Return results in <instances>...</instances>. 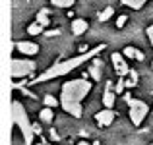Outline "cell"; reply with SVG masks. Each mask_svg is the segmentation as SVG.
I'll return each mask as SVG.
<instances>
[{"label":"cell","mask_w":153,"mask_h":145,"mask_svg":"<svg viewBox=\"0 0 153 145\" xmlns=\"http://www.w3.org/2000/svg\"><path fill=\"white\" fill-rule=\"evenodd\" d=\"M76 145H91V143H87L85 139H83V141H79V143H76Z\"/></svg>","instance_id":"obj_28"},{"label":"cell","mask_w":153,"mask_h":145,"mask_svg":"<svg viewBox=\"0 0 153 145\" xmlns=\"http://www.w3.org/2000/svg\"><path fill=\"white\" fill-rule=\"evenodd\" d=\"M43 29H45V25H41L39 21H33V23H29V25H27V33L33 35V37H35V35H41Z\"/></svg>","instance_id":"obj_15"},{"label":"cell","mask_w":153,"mask_h":145,"mask_svg":"<svg viewBox=\"0 0 153 145\" xmlns=\"http://www.w3.org/2000/svg\"><path fill=\"white\" fill-rule=\"evenodd\" d=\"M39 118H41L43 122H47V124H52V118H54V112H52V108H51V107H45L41 112H39Z\"/></svg>","instance_id":"obj_12"},{"label":"cell","mask_w":153,"mask_h":145,"mask_svg":"<svg viewBox=\"0 0 153 145\" xmlns=\"http://www.w3.org/2000/svg\"><path fill=\"white\" fill-rule=\"evenodd\" d=\"M126 56L122 54V52H112V56H111V60H112V66H114V72L120 75V78H126L128 74H130V70L132 68L126 64Z\"/></svg>","instance_id":"obj_6"},{"label":"cell","mask_w":153,"mask_h":145,"mask_svg":"<svg viewBox=\"0 0 153 145\" xmlns=\"http://www.w3.org/2000/svg\"><path fill=\"white\" fill-rule=\"evenodd\" d=\"M112 14H114V8H112V6H107L103 12H99L97 18H99V21H108V19L112 18Z\"/></svg>","instance_id":"obj_17"},{"label":"cell","mask_w":153,"mask_h":145,"mask_svg":"<svg viewBox=\"0 0 153 145\" xmlns=\"http://www.w3.org/2000/svg\"><path fill=\"white\" fill-rule=\"evenodd\" d=\"M146 35H147V39H149V43H151V47H153V25L147 27V31H146Z\"/></svg>","instance_id":"obj_24"},{"label":"cell","mask_w":153,"mask_h":145,"mask_svg":"<svg viewBox=\"0 0 153 145\" xmlns=\"http://www.w3.org/2000/svg\"><path fill=\"white\" fill-rule=\"evenodd\" d=\"M12 118H14V124L18 126V130L22 132V138L25 141V145H31L35 139V130H33V124L29 122L25 107L19 101H12Z\"/></svg>","instance_id":"obj_2"},{"label":"cell","mask_w":153,"mask_h":145,"mask_svg":"<svg viewBox=\"0 0 153 145\" xmlns=\"http://www.w3.org/2000/svg\"><path fill=\"white\" fill-rule=\"evenodd\" d=\"M43 103H45V107L54 108V107L60 104V99H56V97H52V95H45V97H43Z\"/></svg>","instance_id":"obj_20"},{"label":"cell","mask_w":153,"mask_h":145,"mask_svg":"<svg viewBox=\"0 0 153 145\" xmlns=\"http://www.w3.org/2000/svg\"><path fill=\"white\" fill-rule=\"evenodd\" d=\"M37 70V64L29 58H14L12 60V78L19 79V78H25V75L33 74Z\"/></svg>","instance_id":"obj_5"},{"label":"cell","mask_w":153,"mask_h":145,"mask_svg":"<svg viewBox=\"0 0 153 145\" xmlns=\"http://www.w3.org/2000/svg\"><path fill=\"white\" fill-rule=\"evenodd\" d=\"M126 21H128L126 16H118V18H116V27H118V29H122V27L126 25Z\"/></svg>","instance_id":"obj_23"},{"label":"cell","mask_w":153,"mask_h":145,"mask_svg":"<svg viewBox=\"0 0 153 145\" xmlns=\"http://www.w3.org/2000/svg\"><path fill=\"white\" fill-rule=\"evenodd\" d=\"M51 4L56 8H70L76 4V0H51Z\"/></svg>","instance_id":"obj_21"},{"label":"cell","mask_w":153,"mask_h":145,"mask_svg":"<svg viewBox=\"0 0 153 145\" xmlns=\"http://www.w3.org/2000/svg\"><path fill=\"white\" fill-rule=\"evenodd\" d=\"M138 72L136 70H130V74L126 75V78H124V83H126V87H136L138 85Z\"/></svg>","instance_id":"obj_14"},{"label":"cell","mask_w":153,"mask_h":145,"mask_svg":"<svg viewBox=\"0 0 153 145\" xmlns=\"http://www.w3.org/2000/svg\"><path fill=\"white\" fill-rule=\"evenodd\" d=\"M51 138H52V139H58V135H56L54 130H51Z\"/></svg>","instance_id":"obj_27"},{"label":"cell","mask_w":153,"mask_h":145,"mask_svg":"<svg viewBox=\"0 0 153 145\" xmlns=\"http://www.w3.org/2000/svg\"><path fill=\"white\" fill-rule=\"evenodd\" d=\"M60 107H62L68 114H72L74 118H82V112H83L82 103H78V101H68V99H60Z\"/></svg>","instance_id":"obj_7"},{"label":"cell","mask_w":153,"mask_h":145,"mask_svg":"<svg viewBox=\"0 0 153 145\" xmlns=\"http://www.w3.org/2000/svg\"><path fill=\"white\" fill-rule=\"evenodd\" d=\"M114 97H116V91L112 89V83L108 81L105 85V93H103V104L105 108H112L114 107Z\"/></svg>","instance_id":"obj_10"},{"label":"cell","mask_w":153,"mask_h":145,"mask_svg":"<svg viewBox=\"0 0 153 145\" xmlns=\"http://www.w3.org/2000/svg\"><path fill=\"white\" fill-rule=\"evenodd\" d=\"M138 48L136 47H124V50H122V54L126 56V58H130V60H136L138 58Z\"/></svg>","instance_id":"obj_19"},{"label":"cell","mask_w":153,"mask_h":145,"mask_svg":"<svg viewBox=\"0 0 153 145\" xmlns=\"http://www.w3.org/2000/svg\"><path fill=\"white\" fill-rule=\"evenodd\" d=\"M124 101H126L128 108H130V112H128L130 122L134 124L136 128L142 126L143 120H146V116L149 114V107H147V103H146V101H140V99H134L130 93H124Z\"/></svg>","instance_id":"obj_4"},{"label":"cell","mask_w":153,"mask_h":145,"mask_svg":"<svg viewBox=\"0 0 153 145\" xmlns=\"http://www.w3.org/2000/svg\"><path fill=\"white\" fill-rule=\"evenodd\" d=\"M99 60H95L93 64H91L89 66V75H91V79H93V81H99V79H101V70H99Z\"/></svg>","instance_id":"obj_13"},{"label":"cell","mask_w":153,"mask_h":145,"mask_svg":"<svg viewBox=\"0 0 153 145\" xmlns=\"http://www.w3.org/2000/svg\"><path fill=\"white\" fill-rule=\"evenodd\" d=\"M37 145H49V143H47V141H39Z\"/></svg>","instance_id":"obj_29"},{"label":"cell","mask_w":153,"mask_h":145,"mask_svg":"<svg viewBox=\"0 0 153 145\" xmlns=\"http://www.w3.org/2000/svg\"><path fill=\"white\" fill-rule=\"evenodd\" d=\"M47 35H49V37H52V35H60V31H58V29H54V31H49Z\"/></svg>","instance_id":"obj_26"},{"label":"cell","mask_w":153,"mask_h":145,"mask_svg":"<svg viewBox=\"0 0 153 145\" xmlns=\"http://www.w3.org/2000/svg\"><path fill=\"white\" fill-rule=\"evenodd\" d=\"M151 68H153V62H151Z\"/></svg>","instance_id":"obj_30"},{"label":"cell","mask_w":153,"mask_h":145,"mask_svg":"<svg viewBox=\"0 0 153 145\" xmlns=\"http://www.w3.org/2000/svg\"><path fill=\"white\" fill-rule=\"evenodd\" d=\"M93 83L87 81L85 78H78V79H70L62 85V91H60V99H68V101H78L82 103L87 95H89Z\"/></svg>","instance_id":"obj_3"},{"label":"cell","mask_w":153,"mask_h":145,"mask_svg":"<svg viewBox=\"0 0 153 145\" xmlns=\"http://www.w3.org/2000/svg\"><path fill=\"white\" fill-rule=\"evenodd\" d=\"M14 47H16V50H18V52H22V54H25V56H35V54H39V45H37V43H31V41H18Z\"/></svg>","instance_id":"obj_8"},{"label":"cell","mask_w":153,"mask_h":145,"mask_svg":"<svg viewBox=\"0 0 153 145\" xmlns=\"http://www.w3.org/2000/svg\"><path fill=\"white\" fill-rule=\"evenodd\" d=\"M33 130H35V135H41V126L39 124H33Z\"/></svg>","instance_id":"obj_25"},{"label":"cell","mask_w":153,"mask_h":145,"mask_svg":"<svg viewBox=\"0 0 153 145\" xmlns=\"http://www.w3.org/2000/svg\"><path fill=\"white\" fill-rule=\"evenodd\" d=\"M151 145H153V143H151Z\"/></svg>","instance_id":"obj_31"},{"label":"cell","mask_w":153,"mask_h":145,"mask_svg":"<svg viewBox=\"0 0 153 145\" xmlns=\"http://www.w3.org/2000/svg\"><path fill=\"white\" fill-rule=\"evenodd\" d=\"M95 122H97L101 128L111 126V124L114 122V110H112V108H105V110H99L97 114H95Z\"/></svg>","instance_id":"obj_9"},{"label":"cell","mask_w":153,"mask_h":145,"mask_svg":"<svg viewBox=\"0 0 153 145\" xmlns=\"http://www.w3.org/2000/svg\"><path fill=\"white\" fill-rule=\"evenodd\" d=\"M105 48H107V45H99V47L91 48V50L83 52V54H79V56H74V58H68V60H62V62L52 64V66L47 68L41 75H37L31 83H43V81H51V79H54V78H62V75L70 74L72 70L79 68L82 64H85L87 60H91L97 54H101V50H105Z\"/></svg>","instance_id":"obj_1"},{"label":"cell","mask_w":153,"mask_h":145,"mask_svg":"<svg viewBox=\"0 0 153 145\" xmlns=\"http://www.w3.org/2000/svg\"><path fill=\"white\" fill-rule=\"evenodd\" d=\"M35 21H39L41 25L47 27V25L51 23V19H49V10H41V12L37 14V18H35Z\"/></svg>","instance_id":"obj_18"},{"label":"cell","mask_w":153,"mask_h":145,"mask_svg":"<svg viewBox=\"0 0 153 145\" xmlns=\"http://www.w3.org/2000/svg\"><path fill=\"white\" fill-rule=\"evenodd\" d=\"M146 2H147V0H120L122 6H130V8H134V10L143 8V6H146Z\"/></svg>","instance_id":"obj_16"},{"label":"cell","mask_w":153,"mask_h":145,"mask_svg":"<svg viewBox=\"0 0 153 145\" xmlns=\"http://www.w3.org/2000/svg\"><path fill=\"white\" fill-rule=\"evenodd\" d=\"M124 87H126V83H124V78H120L118 81H116V85H114L116 95H124Z\"/></svg>","instance_id":"obj_22"},{"label":"cell","mask_w":153,"mask_h":145,"mask_svg":"<svg viewBox=\"0 0 153 145\" xmlns=\"http://www.w3.org/2000/svg\"><path fill=\"white\" fill-rule=\"evenodd\" d=\"M87 27H89V23H87L85 19H82V18L72 19V33L74 35H83L87 31Z\"/></svg>","instance_id":"obj_11"}]
</instances>
